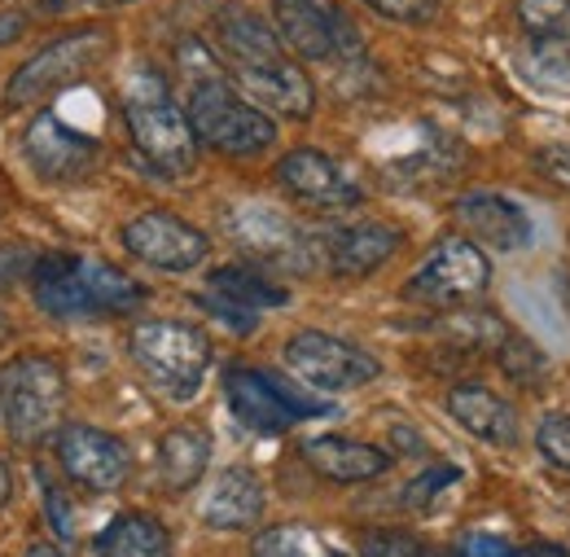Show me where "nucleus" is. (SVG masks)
Instances as JSON below:
<instances>
[{
	"mask_svg": "<svg viewBox=\"0 0 570 557\" xmlns=\"http://www.w3.org/2000/svg\"><path fill=\"white\" fill-rule=\"evenodd\" d=\"M67 413V373L53 355L22 351L0 369V418L13 443H40L49 430H62Z\"/></svg>",
	"mask_w": 570,
	"mask_h": 557,
	"instance_id": "f257e3e1",
	"label": "nucleus"
},
{
	"mask_svg": "<svg viewBox=\"0 0 570 557\" xmlns=\"http://www.w3.org/2000/svg\"><path fill=\"white\" fill-rule=\"evenodd\" d=\"M185 115H189V128H194L198 145H207L215 154H228V158H255L277 140L273 115H264L255 101H246L224 75L194 79Z\"/></svg>",
	"mask_w": 570,
	"mask_h": 557,
	"instance_id": "f03ea898",
	"label": "nucleus"
},
{
	"mask_svg": "<svg viewBox=\"0 0 570 557\" xmlns=\"http://www.w3.org/2000/svg\"><path fill=\"white\" fill-rule=\"evenodd\" d=\"M128 351L141 373L171 400H194L212 369V339L189 321H137Z\"/></svg>",
	"mask_w": 570,
	"mask_h": 557,
	"instance_id": "7ed1b4c3",
	"label": "nucleus"
},
{
	"mask_svg": "<svg viewBox=\"0 0 570 557\" xmlns=\"http://www.w3.org/2000/svg\"><path fill=\"white\" fill-rule=\"evenodd\" d=\"M124 124H128L132 145L141 149V158L163 176H189L198 167V137L189 128V115L167 97V88L154 75H141L128 88Z\"/></svg>",
	"mask_w": 570,
	"mask_h": 557,
	"instance_id": "20e7f679",
	"label": "nucleus"
},
{
	"mask_svg": "<svg viewBox=\"0 0 570 557\" xmlns=\"http://www.w3.org/2000/svg\"><path fill=\"white\" fill-rule=\"evenodd\" d=\"M110 49H115V36L106 27H79V31L49 40L45 49H36L22 67L9 75L4 106L9 110H27V106H40V101L58 97L62 88H71L83 75H92L101 67L110 58Z\"/></svg>",
	"mask_w": 570,
	"mask_h": 557,
	"instance_id": "39448f33",
	"label": "nucleus"
},
{
	"mask_svg": "<svg viewBox=\"0 0 570 557\" xmlns=\"http://www.w3.org/2000/svg\"><path fill=\"white\" fill-rule=\"evenodd\" d=\"M285 369L303 387L325 391V395H343V391L368 387L382 373L377 355H368V351L347 343V339H334L325 330H298V334H289L285 339Z\"/></svg>",
	"mask_w": 570,
	"mask_h": 557,
	"instance_id": "423d86ee",
	"label": "nucleus"
},
{
	"mask_svg": "<svg viewBox=\"0 0 570 557\" xmlns=\"http://www.w3.org/2000/svg\"><path fill=\"white\" fill-rule=\"evenodd\" d=\"M488 285H492V264L483 246H474L470 237H443L404 285V299L426 307H456L479 299Z\"/></svg>",
	"mask_w": 570,
	"mask_h": 557,
	"instance_id": "0eeeda50",
	"label": "nucleus"
},
{
	"mask_svg": "<svg viewBox=\"0 0 570 557\" xmlns=\"http://www.w3.org/2000/svg\"><path fill=\"white\" fill-rule=\"evenodd\" d=\"M224 400H228L233 418L242 421L246 430H255V434H285L303 418L325 413L321 404H312L298 391H289L282 378H273L264 369H246V364L224 373Z\"/></svg>",
	"mask_w": 570,
	"mask_h": 557,
	"instance_id": "6e6552de",
	"label": "nucleus"
},
{
	"mask_svg": "<svg viewBox=\"0 0 570 557\" xmlns=\"http://www.w3.org/2000/svg\"><path fill=\"white\" fill-rule=\"evenodd\" d=\"M119 242L132 260H141L158 273H194L207 264L212 242L203 228L171 211H141L119 228Z\"/></svg>",
	"mask_w": 570,
	"mask_h": 557,
	"instance_id": "1a4fd4ad",
	"label": "nucleus"
},
{
	"mask_svg": "<svg viewBox=\"0 0 570 557\" xmlns=\"http://www.w3.org/2000/svg\"><path fill=\"white\" fill-rule=\"evenodd\" d=\"M58 466L67 470V479H71L75 488L106 496V491H119L128 483L132 452L110 430H97V426H83V421H67L58 430Z\"/></svg>",
	"mask_w": 570,
	"mask_h": 557,
	"instance_id": "9d476101",
	"label": "nucleus"
},
{
	"mask_svg": "<svg viewBox=\"0 0 570 557\" xmlns=\"http://www.w3.org/2000/svg\"><path fill=\"white\" fill-rule=\"evenodd\" d=\"M22 154L31 163V172L49 185H75V180H88L97 158H101V145L97 137L71 128L62 115L53 110H40L27 133H22Z\"/></svg>",
	"mask_w": 570,
	"mask_h": 557,
	"instance_id": "9b49d317",
	"label": "nucleus"
},
{
	"mask_svg": "<svg viewBox=\"0 0 570 557\" xmlns=\"http://www.w3.org/2000/svg\"><path fill=\"white\" fill-rule=\"evenodd\" d=\"M224 228H228V237L246 251V255H255V260H264V264H277V268H307L312 264V242L303 237V228L282 215V211L264 207V203H242V207H233L224 215Z\"/></svg>",
	"mask_w": 570,
	"mask_h": 557,
	"instance_id": "f8f14e48",
	"label": "nucleus"
},
{
	"mask_svg": "<svg viewBox=\"0 0 570 557\" xmlns=\"http://www.w3.org/2000/svg\"><path fill=\"white\" fill-rule=\"evenodd\" d=\"M277 180H282V189L289 198H298V203L321 211L360 207V198H364L356 176L338 158H330L321 149H289V154H282Z\"/></svg>",
	"mask_w": 570,
	"mask_h": 557,
	"instance_id": "ddd939ff",
	"label": "nucleus"
},
{
	"mask_svg": "<svg viewBox=\"0 0 570 557\" xmlns=\"http://www.w3.org/2000/svg\"><path fill=\"white\" fill-rule=\"evenodd\" d=\"M237 88L246 101H255L264 115H282V119H307L316 110V88L307 79V70L294 67V58H277L268 67L233 70Z\"/></svg>",
	"mask_w": 570,
	"mask_h": 557,
	"instance_id": "4468645a",
	"label": "nucleus"
},
{
	"mask_svg": "<svg viewBox=\"0 0 570 557\" xmlns=\"http://www.w3.org/2000/svg\"><path fill=\"white\" fill-rule=\"evenodd\" d=\"M404 246V233L386 219H360V224H347L338 233H330L325 242V264L334 277H368L377 273L395 251Z\"/></svg>",
	"mask_w": 570,
	"mask_h": 557,
	"instance_id": "2eb2a0df",
	"label": "nucleus"
},
{
	"mask_svg": "<svg viewBox=\"0 0 570 557\" xmlns=\"http://www.w3.org/2000/svg\"><path fill=\"white\" fill-rule=\"evenodd\" d=\"M212 31H215V45H219V53H224L228 70L268 67V62H277V58H289V53L282 49V40H277V31H273V22L259 18V13L246 9V4H228V9H219L212 22Z\"/></svg>",
	"mask_w": 570,
	"mask_h": 557,
	"instance_id": "dca6fc26",
	"label": "nucleus"
},
{
	"mask_svg": "<svg viewBox=\"0 0 570 557\" xmlns=\"http://www.w3.org/2000/svg\"><path fill=\"white\" fill-rule=\"evenodd\" d=\"M448 413L465 434H474V439H483L492 448H513L522 439L518 409L509 400H500L497 391L479 387V382H456L448 391Z\"/></svg>",
	"mask_w": 570,
	"mask_h": 557,
	"instance_id": "f3484780",
	"label": "nucleus"
},
{
	"mask_svg": "<svg viewBox=\"0 0 570 557\" xmlns=\"http://www.w3.org/2000/svg\"><path fill=\"white\" fill-rule=\"evenodd\" d=\"M461 228L474 237V246H492V251H522L531 242V215L504 194H465L456 203Z\"/></svg>",
	"mask_w": 570,
	"mask_h": 557,
	"instance_id": "a211bd4d",
	"label": "nucleus"
},
{
	"mask_svg": "<svg viewBox=\"0 0 570 557\" xmlns=\"http://www.w3.org/2000/svg\"><path fill=\"white\" fill-rule=\"evenodd\" d=\"M31 299L45 316L53 321H83V316H97L92 303H88V290H83V277H79V255H67V251H49L36 260L31 268Z\"/></svg>",
	"mask_w": 570,
	"mask_h": 557,
	"instance_id": "6ab92c4d",
	"label": "nucleus"
},
{
	"mask_svg": "<svg viewBox=\"0 0 570 557\" xmlns=\"http://www.w3.org/2000/svg\"><path fill=\"white\" fill-rule=\"evenodd\" d=\"M303 461L330 483H368V479H382L391 470V452H382L373 443H360V439H343V434L307 439Z\"/></svg>",
	"mask_w": 570,
	"mask_h": 557,
	"instance_id": "aec40b11",
	"label": "nucleus"
},
{
	"mask_svg": "<svg viewBox=\"0 0 570 557\" xmlns=\"http://www.w3.org/2000/svg\"><path fill=\"white\" fill-rule=\"evenodd\" d=\"M273 31L285 53L303 62L334 58V9L316 0H273Z\"/></svg>",
	"mask_w": 570,
	"mask_h": 557,
	"instance_id": "412c9836",
	"label": "nucleus"
},
{
	"mask_svg": "<svg viewBox=\"0 0 570 557\" xmlns=\"http://www.w3.org/2000/svg\"><path fill=\"white\" fill-rule=\"evenodd\" d=\"M264 518V483L246 466H228L203 500V522L212 531H246Z\"/></svg>",
	"mask_w": 570,
	"mask_h": 557,
	"instance_id": "4be33fe9",
	"label": "nucleus"
},
{
	"mask_svg": "<svg viewBox=\"0 0 570 557\" xmlns=\"http://www.w3.org/2000/svg\"><path fill=\"white\" fill-rule=\"evenodd\" d=\"M212 466V434L198 426H176L158 439V475L171 491H189Z\"/></svg>",
	"mask_w": 570,
	"mask_h": 557,
	"instance_id": "5701e85b",
	"label": "nucleus"
},
{
	"mask_svg": "<svg viewBox=\"0 0 570 557\" xmlns=\"http://www.w3.org/2000/svg\"><path fill=\"white\" fill-rule=\"evenodd\" d=\"M97 557H171V536L149 514H119L92 540Z\"/></svg>",
	"mask_w": 570,
	"mask_h": 557,
	"instance_id": "b1692460",
	"label": "nucleus"
},
{
	"mask_svg": "<svg viewBox=\"0 0 570 557\" xmlns=\"http://www.w3.org/2000/svg\"><path fill=\"white\" fill-rule=\"evenodd\" d=\"M79 277H83V290H88V303L97 316H119V312H137L149 290L141 281H132L128 273H119L115 264L106 260H88L79 255Z\"/></svg>",
	"mask_w": 570,
	"mask_h": 557,
	"instance_id": "393cba45",
	"label": "nucleus"
},
{
	"mask_svg": "<svg viewBox=\"0 0 570 557\" xmlns=\"http://www.w3.org/2000/svg\"><path fill=\"white\" fill-rule=\"evenodd\" d=\"M513 70L544 97L570 92V40H527L513 58Z\"/></svg>",
	"mask_w": 570,
	"mask_h": 557,
	"instance_id": "a878e982",
	"label": "nucleus"
},
{
	"mask_svg": "<svg viewBox=\"0 0 570 557\" xmlns=\"http://www.w3.org/2000/svg\"><path fill=\"white\" fill-rule=\"evenodd\" d=\"M207 285H212V294L237 303V307H246V312H268V307H285L289 303V290L285 285H277L273 277H259L250 268H237V264L215 268L212 277H207Z\"/></svg>",
	"mask_w": 570,
	"mask_h": 557,
	"instance_id": "bb28decb",
	"label": "nucleus"
},
{
	"mask_svg": "<svg viewBox=\"0 0 570 557\" xmlns=\"http://www.w3.org/2000/svg\"><path fill=\"white\" fill-rule=\"evenodd\" d=\"M250 557H343L325 536H316L312 527L282 522V527H264L250 545Z\"/></svg>",
	"mask_w": 570,
	"mask_h": 557,
	"instance_id": "cd10ccee",
	"label": "nucleus"
},
{
	"mask_svg": "<svg viewBox=\"0 0 570 557\" xmlns=\"http://www.w3.org/2000/svg\"><path fill=\"white\" fill-rule=\"evenodd\" d=\"M439 334L452 343V348H470V351H497L509 339V325L492 316V312H448L439 321Z\"/></svg>",
	"mask_w": 570,
	"mask_h": 557,
	"instance_id": "c85d7f7f",
	"label": "nucleus"
},
{
	"mask_svg": "<svg viewBox=\"0 0 570 557\" xmlns=\"http://www.w3.org/2000/svg\"><path fill=\"white\" fill-rule=\"evenodd\" d=\"M497 364H500V373H504V378H513V382H522V387H540V382H544V373H549L544 351L535 348L531 339L513 334V330H509V339L497 348Z\"/></svg>",
	"mask_w": 570,
	"mask_h": 557,
	"instance_id": "c756f323",
	"label": "nucleus"
},
{
	"mask_svg": "<svg viewBox=\"0 0 570 557\" xmlns=\"http://www.w3.org/2000/svg\"><path fill=\"white\" fill-rule=\"evenodd\" d=\"M518 22L531 40H570V0H518Z\"/></svg>",
	"mask_w": 570,
	"mask_h": 557,
	"instance_id": "7c9ffc66",
	"label": "nucleus"
},
{
	"mask_svg": "<svg viewBox=\"0 0 570 557\" xmlns=\"http://www.w3.org/2000/svg\"><path fill=\"white\" fill-rule=\"evenodd\" d=\"M360 557H439L426 540L409 531H364L360 536Z\"/></svg>",
	"mask_w": 570,
	"mask_h": 557,
	"instance_id": "2f4dec72",
	"label": "nucleus"
},
{
	"mask_svg": "<svg viewBox=\"0 0 570 557\" xmlns=\"http://www.w3.org/2000/svg\"><path fill=\"white\" fill-rule=\"evenodd\" d=\"M535 448L549 466L558 470H570V418L567 413H549L535 430Z\"/></svg>",
	"mask_w": 570,
	"mask_h": 557,
	"instance_id": "473e14b6",
	"label": "nucleus"
},
{
	"mask_svg": "<svg viewBox=\"0 0 570 557\" xmlns=\"http://www.w3.org/2000/svg\"><path fill=\"white\" fill-rule=\"evenodd\" d=\"M456 479H461V470H456V466H430L426 475H417V479L404 488L400 500H404V509H426V505L439 500V491L452 488Z\"/></svg>",
	"mask_w": 570,
	"mask_h": 557,
	"instance_id": "72a5a7b5",
	"label": "nucleus"
},
{
	"mask_svg": "<svg viewBox=\"0 0 570 557\" xmlns=\"http://www.w3.org/2000/svg\"><path fill=\"white\" fill-rule=\"evenodd\" d=\"M364 9H373L377 18L404 22V27H426L439 18V0H360Z\"/></svg>",
	"mask_w": 570,
	"mask_h": 557,
	"instance_id": "f704fd0d",
	"label": "nucleus"
},
{
	"mask_svg": "<svg viewBox=\"0 0 570 557\" xmlns=\"http://www.w3.org/2000/svg\"><path fill=\"white\" fill-rule=\"evenodd\" d=\"M198 303L212 312L219 325H228L233 334H250L255 325H259V312H246V307H237V303H228V299H219V294H198Z\"/></svg>",
	"mask_w": 570,
	"mask_h": 557,
	"instance_id": "c9c22d12",
	"label": "nucleus"
},
{
	"mask_svg": "<svg viewBox=\"0 0 570 557\" xmlns=\"http://www.w3.org/2000/svg\"><path fill=\"white\" fill-rule=\"evenodd\" d=\"M40 496H45V514H49V522H53V531L62 536V540H71L75 527H71V505H67V496L62 488L49 479V475H40Z\"/></svg>",
	"mask_w": 570,
	"mask_h": 557,
	"instance_id": "e433bc0d",
	"label": "nucleus"
},
{
	"mask_svg": "<svg viewBox=\"0 0 570 557\" xmlns=\"http://www.w3.org/2000/svg\"><path fill=\"white\" fill-rule=\"evenodd\" d=\"M452 557H518V554H513V545H509L504 536H492V531H470V536H461V540H456Z\"/></svg>",
	"mask_w": 570,
	"mask_h": 557,
	"instance_id": "4c0bfd02",
	"label": "nucleus"
},
{
	"mask_svg": "<svg viewBox=\"0 0 570 557\" xmlns=\"http://www.w3.org/2000/svg\"><path fill=\"white\" fill-rule=\"evenodd\" d=\"M36 251H27V246H0V290H9L13 281L31 277V268H36Z\"/></svg>",
	"mask_w": 570,
	"mask_h": 557,
	"instance_id": "58836bf2",
	"label": "nucleus"
},
{
	"mask_svg": "<svg viewBox=\"0 0 570 557\" xmlns=\"http://www.w3.org/2000/svg\"><path fill=\"white\" fill-rule=\"evenodd\" d=\"M535 167H540L553 185L570 189V145H544V149L535 154Z\"/></svg>",
	"mask_w": 570,
	"mask_h": 557,
	"instance_id": "ea45409f",
	"label": "nucleus"
},
{
	"mask_svg": "<svg viewBox=\"0 0 570 557\" xmlns=\"http://www.w3.org/2000/svg\"><path fill=\"white\" fill-rule=\"evenodd\" d=\"M22 27H27V18H22V13H0V45H4V40H13V36H22Z\"/></svg>",
	"mask_w": 570,
	"mask_h": 557,
	"instance_id": "a19ab883",
	"label": "nucleus"
},
{
	"mask_svg": "<svg viewBox=\"0 0 570 557\" xmlns=\"http://www.w3.org/2000/svg\"><path fill=\"white\" fill-rule=\"evenodd\" d=\"M13 500V470H9V461L0 457V509Z\"/></svg>",
	"mask_w": 570,
	"mask_h": 557,
	"instance_id": "79ce46f5",
	"label": "nucleus"
},
{
	"mask_svg": "<svg viewBox=\"0 0 570 557\" xmlns=\"http://www.w3.org/2000/svg\"><path fill=\"white\" fill-rule=\"evenodd\" d=\"M518 557H567L562 549H553V545H531V549H522Z\"/></svg>",
	"mask_w": 570,
	"mask_h": 557,
	"instance_id": "37998d69",
	"label": "nucleus"
},
{
	"mask_svg": "<svg viewBox=\"0 0 570 557\" xmlns=\"http://www.w3.org/2000/svg\"><path fill=\"white\" fill-rule=\"evenodd\" d=\"M27 557H62V554H58V549H49V545H31Z\"/></svg>",
	"mask_w": 570,
	"mask_h": 557,
	"instance_id": "c03bdc74",
	"label": "nucleus"
},
{
	"mask_svg": "<svg viewBox=\"0 0 570 557\" xmlns=\"http://www.w3.org/2000/svg\"><path fill=\"white\" fill-rule=\"evenodd\" d=\"M97 9H119V4H132V0H92Z\"/></svg>",
	"mask_w": 570,
	"mask_h": 557,
	"instance_id": "a18cd8bd",
	"label": "nucleus"
},
{
	"mask_svg": "<svg viewBox=\"0 0 570 557\" xmlns=\"http://www.w3.org/2000/svg\"><path fill=\"white\" fill-rule=\"evenodd\" d=\"M9 343V321H4V312H0V348Z\"/></svg>",
	"mask_w": 570,
	"mask_h": 557,
	"instance_id": "49530a36",
	"label": "nucleus"
},
{
	"mask_svg": "<svg viewBox=\"0 0 570 557\" xmlns=\"http://www.w3.org/2000/svg\"><path fill=\"white\" fill-rule=\"evenodd\" d=\"M45 4H53V9H58V4H67V0H45Z\"/></svg>",
	"mask_w": 570,
	"mask_h": 557,
	"instance_id": "de8ad7c7",
	"label": "nucleus"
}]
</instances>
